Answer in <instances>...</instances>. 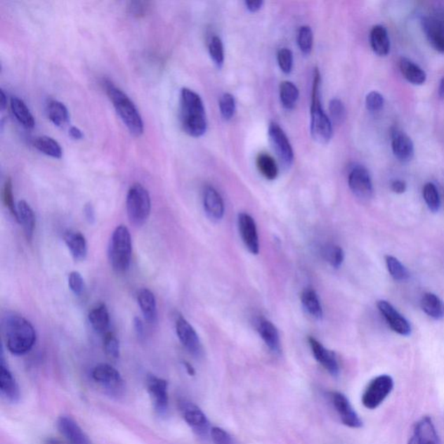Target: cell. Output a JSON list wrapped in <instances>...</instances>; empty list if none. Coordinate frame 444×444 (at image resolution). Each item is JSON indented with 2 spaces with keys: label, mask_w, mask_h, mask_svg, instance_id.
I'll use <instances>...</instances> for the list:
<instances>
[{
  "label": "cell",
  "mask_w": 444,
  "mask_h": 444,
  "mask_svg": "<svg viewBox=\"0 0 444 444\" xmlns=\"http://www.w3.org/2000/svg\"><path fill=\"white\" fill-rule=\"evenodd\" d=\"M180 121L184 132L192 138H201L208 129L204 103L199 94L188 88L181 91Z\"/></svg>",
  "instance_id": "6da1fadb"
},
{
  "label": "cell",
  "mask_w": 444,
  "mask_h": 444,
  "mask_svg": "<svg viewBox=\"0 0 444 444\" xmlns=\"http://www.w3.org/2000/svg\"><path fill=\"white\" fill-rule=\"evenodd\" d=\"M6 347L11 353L25 355L34 346L37 334L34 327L25 318L16 313H7L2 320Z\"/></svg>",
  "instance_id": "7a4b0ae2"
},
{
  "label": "cell",
  "mask_w": 444,
  "mask_h": 444,
  "mask_svg": "<svg viewBox=\"0 0 444 444\" xmlns=\"http://www.w3.org/2000/svg\"><path fill=\"white\" fill-rule=\"evenodd\" d=\"M102 85L129 133L134 136H142L144 131L143 120L134 102L112 81L103 79Z\"/></svg>",
  "instance_id": "3957f363"
},
{
  "label": "cell",
  "mask_w": 444,
  "mask_h": 444,
  "mask_svg": "<svg viewBox=\"0 0 444 444\" xmlns=\"http://www.w3.org/2000/svg\"><path fill=\"white\" fill-rule=\"evenodd\" d=\"M321 76L319 69H314L312 105H311V135L315 142L327 144L330 142L333 129L330 117L322 108L320 100Z\"/></svg>",
  "instance_id": "277c9868"
},
{
  "label": "cell",
  "mask_w": 444,
  "mask_h": 444,
  "mask_svg": "<svg viewBox=\"0 0 444 444\" xmlns=\"http://www.w3.org/2000/svg\"><path fill=\"white\" fill-rule=\"evenodd\" d=\"M132 242L131 232L124 225L118 226L111 235L109 259L111 266L117 273H125L131 266Z\"/></svg>",
  "instance_id": "5b68a950"
},
{
  "label": "cell",
  "mask_w": 444,
  "mask_h": 444,
  "mask_svg": "<svg viewBox=\"0 0 444 444\" xmlns=\"http://www.w3.org/2000/svg\"><path fill=\"white\" fill-rule=\"evenodd\" d=\"M126 209L129 221L135 226H143L149 219L151 199L149 191L142 184H133L128 191Z\"/></svg>",
  "instance_id": "8992f818"
},
{
  "label": "cell",
  "mask_w": 444,
  "mask_h": 444,
  "mask_svg": "<svg viewBox=\"0 0 444 444\" xmlns=\"http://www.w3.org/2000/svg\"><path fill=\"white\" fill-rule=\"evenodd\" d=\"M91 375L95 382L111 397L119 398L124 395L126 387L123 377L112 365L99 364L95 366Z\"/></svg>",
  "instance_id": "52a82bcc"
},
{
  "label": "cell",
  "mask_w": 444,
  "mask_h": 444,
  "mask_svg": "<svg viewBox=\"0 0 444 444\" xmlns=\"http://www.w3.org/2000/svg\"><path fill=\"white\" fill-rule=\"evenodd\" d=\"M394 382L388 375L375 377L366 387L362 396L363 405L369 410H375L382 403L393 390Z\"/></svg>",
  "instance_id": "ba28073f"
},
{
  "label": "cell",
  "mask_w": 444,
  "mask_h": 444,
  "mask_svg": "<svg viewBox=\"0 0 444 444\" xmlns=\"http://www.w3.org/2000/svg\"><path fill=\"white\" fill-rule=\"evenodd\" d=\"M268 136L280 164L284 169H290L294 162V153L283 129L275 122H272L269 124Z\"/></svg>",
  "instance_id": "9c48e42d"
},
{
  "label": "cell",
  "mask_w": 444,
  "mask_h": 444,
  "mask_svg": "<svg viewBox=\"0 0 444 444\" xmlns=\"http://www.w3.org/2000/svg\"><path fill=\"white\" fill-rule=\"evenodd\" d=\"M147 390L153 403L155 412L159 416L164 417L169 410L168 382L161 377L149 374L146 379Z\"/></svg>",
  "instance_id": "30bf717a"
},
{
  "label": "cell",
  "mask_w": 444,
  "mask_h": 444,
  "mask_svg": "<svg viewBox=\"0 0 444 444\" xmlns=\"http://www.w3.org/2000/svg\"><path fill=\"white\" fill-rule=\"evenodd\" d=\"M180 410L183 419L196 435L206 438L209 434L211 429L208 418L197 405L183 401L180 403Z\"/></svg>",
  "instance_id": "8fae6325"
},
{
  "label": "cell",
  "mask_w": 444,
  "mask_h": 444,
  "mask_svg": "<svg viewBox=\"0 0 444 444\" xmlns=\"http://www.w3.org/2000/svg\"><path fill=\"white\" fill-rule=\"evenodd\" d=\"M348 184L353 194L361 201L372 197L373 186L371 176L364 166H355L348 177Z\"/></svg>",
  "instance_id": "7c38bea8"
},
{
  "label": "cell",
  "mask_w": 444,
  "mask_h": 444,
  "mask_svg": "<svg viewBox=\"0 0 444 444\" xmlns=\"http://www.w3.org/2000/svg\"><path fill=\"white\" fill-rule=\"evenodd\" d=\"M176 329L181 343L188 353L199 357L202 354V346L195 328L183 317L180 316L176 320Z\"/></svg>",
  "instance_id": "4fadbf2b"
},
{
  "label": "cell",
  "mask_w": 444,
  "mask_h": 444,
  "mask_svg": "<svg viewBox=\"0 0 444 444\" xmlns=\"http://www.w3.org/2000/svg\"><path fill=\"white\" fill-rule=\"evenodd\" d=\"M332 402L337 412H338L342 423L346 426L358 429L363 426V422L355 412L351 403L345 395L334 391L331 393Z\"/></svg>",
  "instance_id": "5bb4252c"
},
{
  "label": "cell",
  "mask_w": 444,
  "mask_h": 444,
  "mask_svg": "<svg viewBox=\"0 0 444 444\" xmlns=\"http://www.w3.org/2000/svg\"><path fill=\"white\" fill-rule=\"evenodd\" d=\"M377 308L383 314L384 319L390 325L391 330L402 336H409L412 332V327L409 321L402 314L399 313L393 306L386 301H377Z\"/></svg>",
  "instance_id": "9a60e30c"
},
{
  "label": "cell",
  "mask_w": 444,
  "mask_h": 444,
  "mask_svg": "<svg viewBox=\"0 0 444 444\" xmlns=\"http://www.w3.org/2000/svg\"><path fill=\"white\" fill-rule=\"evenodd\" d=\"M238 226L240 236L247 249L251 254H258L260 252V242H259L256 223L254 218L249 214H240Z\"/></svg>",
  "instance_id": "2e32d148"
},
{
  "label": "cell",
  "mask_w": 444,
  "mask_h": 444,
  "mask_svg": "<svg viewBox=\"0 0 444 444\" xmlns=\"http://www.w3.org/2000/svg\"><path fill=\"white\" fill-rule=\"evenodd\" d=\"M408 444H441L431 417H424L417 422Z\"/></svg>",
  "instance_id": "e0dca14e"
},
{
  "label": "cell",
  "mask_w": 444,
  "mask_h": 444,
  "mask_svg": "<svg viewBox=\"0 0 444 444\" xmlns=\"http://www.w3.org/2000/svg\"><path fill=\"white\" fill-rule=\"evenodd\" d=\"M308 342L315 360L319 362L332 376H339L340 368L335 353L327 349L321 343L318 341L317 339L312 338V337H310L308 339Z\"/></svg>",
  "instance_id": "ac0fdd59"
},
{
  "label": "cell",
  "mask_w": 444,
  "mask_h": 444,
  "mask_svg": "<svg viewBox=\"0 0 444 444\" xmlns=\"http://www.w3.org/2000/svg\"><path fill=\"white\" fill-rule=\"evenodd\" d=\"M0 391L4 398L10 403H16L20 400V386L4 360L3 355L0 362Z\"/></svg>",
  "instance_id": "d6986e66"
},
{
  "label": "cell",
  "mask_w": 444,
  "mask_h": 444,
  "mask_svg": "<svg viewBox=\"0 0 444 444\" xmlns=\"http://www.w3.org/2000/svg\"><path fill=\"white\" fill-rule=\"evenodd\" d=\"M58 431L70 444H92L88 436L77 424V422L68 416H62L58 420Z\"/></svg>",
  "instance_id": "ffe728a7"
},
{
  "label": "cell",
  "mask_w": 444,
  "mask_h": 444,
  "mask_svg": "<svg viewBox=\"0 0 444 444\" xmlns=\"http://www.w3.org/2000/svg\"><path fill=\"white\" fill-rule=\"evenodd\" d=\"M203 206L211 221H219L223 218L225 207L221 195L212 186L205 188L203 192Z\"/></svg>",
  "instance_id": "44dd1931"
},
{
  "label": "cell",
  "mask_w": 444,
  "mask_h": 444,
  "mask_svg": "<svg viewBox=\"0 0 444 444\" xmlns=\"http://www.w3.org/2000/svg\"><path fill=\"white\" fill-rule=\"evenodd\" d=\"M428 41L438 53H444V23L436 18L426 17L422 20Z\"/></svg>",
  "instance_id": "7402d4cb"
},
{
  "label": "cell",
  "mask_w": 444,
  "mask_h": 444,
  "mask_svg": "<svg viewBox=\"0 0 444 444\" xmlns=\"http://www.w3.org/2000/svg\"><path fill=\"white\" fill-rule=\"evenodd\" d=\"M391 149L395 157L403 162L412 161L415 152L412 139L398 129L392 133Z\"/></svg>",
  "instance_id": "603a6c76"
},
{
  "label": "cell",
  "mask_w": 444,
  "mask_h": 444,
  "mask_svg": "<svg viewBox=\"0 0 444 444\" xmlns=\"http://www.w3.org/2000/svg\"><path fill=\"white\" fill-rule=\"evenodd\" d=\"M64 240L74 260L77 261L85 260L87 256L88 247L86 239L82 233L73 230L65 231Z\"/></svg>",
  "instance_id": "cb8c5ba5"
},
{
  "label": "cell",
  "mask_w": 444,
  "mask_h": 444,
  "mask_svg": "<svg viewBox=\"0 0 444 444\" xmlns=\"http://www.w3.org/2000/svg\"><path fill=\"white\" fill-rule=\"evenodd\" d=\"M257 331L269 349L273 353H279L280 340L279 332H278L275 325L271 321L262 319L258 321Z\"/></svg>",
  "instance_id": "d4e9b609"
},
{
  "label": "cell",
  "mask_w": 444,
  "mask_h": 444,
  "mask_svg": "<svg viewBox=\"0 0 444 444\" xmlns=\"http://www.w3.org/2000/svg\"><path fill=\"white\" fill-rule=\"evenodd\" d=\"M138 302L144 319L149 323H155L157 320V305L153 292L143 288L138 292Z\"/></svg>",
  "instance_id": "484cf974"
},
{
  "label": "cell",
  "mask_w": 444,
  "mask_h": 444,
  "mask_svg": "<svg viewBox=\"0 0 444 444\" xmlns=\"http://www.w3.org/2000/svg\"><path fill=\"white\" fill-rule=\"evenodd\" d=\"M370 42L373 51L380 57H386L390 53L391 42L386 27L376 25L370 34Z\"/></svg>",
  "instance_id": "4316f807"
},
{
  "label": "cell",
  "mask_w": 444,
  "mask_h": 444,
  "mask_svg": "<svg viewBox=\"0 0 444 444\" xmlns=\"http://www.w3.org/2000/svg\"><path fill=\"white\" fill-rule=\"evenodd\" d=\"M17 209L18 216V222L23 227L27 239L32 240L33 234H34L36 224L34 212H33L31 206L25 201L18 202Z\"/></svg>",
  "instance_id": "83f0119b"
},
{
  "label": "cell",
  "mask_w": 444,
  "mask_h": 444,
  "mask_svg": "<svg viewBox=\"0 0 444 444\" xmlns=\"http://www.w3.org/2000/svg\"><path fill=\"white\" fill-rule=\"evenodd\" d=\"M399 68H400L403 76L410 84L422 85L426 82V73L410 59L402 58L399 62Z\"/></svg>",
  "instance_id": "f1b7e54d"
},
{
  "label": "cell",
  "mask_w": 444,
  "mask_h": 444,
  "mask_svg": "<svg viewBox=\"0 0 444 444\" xmlns=\"http://www.w3.org/2000/svg\"><path fill=\"white\" fill-rule=\"evenodd\" d=\"M11 109L18 123L25 128L31 129L35 127V118L23 100L18 97L11 98Z\"/></svg>",
  "instance_id": "f546056e"
},
{
  "label": "cell",
  "mask_w": 444,
  "mask_h": 444,
  "mask_svg": "<svg viewBox=\"0 0 444 444\" xmlns=\"http://www.w3.org/2000/svg\"><path fill=\"white\" fill-rule=\"evenodd\" d=\"M89 321L92 328L98 333L105 334L110 327V313L105 304L95 306L89 313Z\"/></svg>",
  "instance_id": "4dcf8cb0"
},
{
  "label": "cell",
  "mask_w": 444,
  "mask_h": 444,
  "mask_svg": "<svg viewBox=\"0 0 444 444\" xmlns=\"http://www.w3.org/2000/svg\"><path fill=\"white\" fill-rule=\"evenodd\" d=\"M424 312L432 319L439 320L444 317V304L441 299L432 292L424 294L421 301Z\"/></svg>",
  "instance_id": "1f68e13d"
},
{
  "label": "cell",
  "mask_w": 444,
  "mask_h": 444,
  "mask_svg": "<svg viewBox=\"0 0 444 444\" xmlns=\"http://www.w3.org/2000/svg\"><path fill=\"white\" fill-rule=\"evenodd\" d=\"M48 117L58 128H65L70 120L67 107L58 100H51L47 105Z\"/></svg>",
  "instance_id": "d6a6232c"
},
{
  "label": "cell",
  "mask_w": 444,
  "mask_h": 444,
  "mask_svg": "<svg viewBox=\"0 0 444 444\" xmlns=\"http://www.w3.org/2000/svg\"><path fill=\"white\" fill-rule=\"evenodd\" d=\"M301 303L306 312L315 320H321L323 317V309L320 304L319 296L312 288H307L301 294Z\"/></svg>",
  "instance_id": "836d02e7"
},
{
  "label": "cell",
  "mask_w": 444,
  "mask_h": 444,
  "mask_svg": "<svg viewBox=\"0 0 444 444\" xmlns=\"http://www.w3.org/2000/svg\"><path fill=\"white\" fill-rule=\"evenodd\" d=\"M34 147L48 157L55 159H61L63 157V150L57 141L50 136H38L34 140Z\"/></svg>",
  "instance_id": "e575fe53"
},
{
  "label": "cell",
  "mask_w": 444,
  "mask_h": 444,
  "mask_svg": "<svg viewBox=\"0 0 444 444\" xmlns=\"http://www.w3.org/2000/svg\"><path fill=\"white\" fill-rule=\"evenodd\" d=\"M299 89L290 81H284L280 86V102L285 109L292 110L298 102Z\"/></svg>",
  "instance_id": "d590c367"
},
{
  "label": "cell",
  "mask_w": 444,
  "mask_h": 444,
  "mask_svg": "<svg viewBox=\"0 0 444 444\" xmlns=\"http://www.w3.org/2000/svg\"><path fill=\"white\" fill-rule=\"evenodd\" d=\"M256 165L259 171L266 180H275L279 175V168H278L276 162L268 154L261 153L259 155L256 159Z\"/></svg>",
  "instance_id": "8d00e7d4"
},
{
  "label": "cell",
  "mask_w": 444,
  "mask_h": 444,
  "mask_svg": "<svg viewBox=\"0 0 444 444\" xmlns=\"http://www.w3.org/2000/svg\"><path fill=\"white\" fill-rule=\"evenodd\" d=\"M322 254H323L325 261H327L334 268H339L345 260V254H344L341 247L333 245V244H328V245L325 246Z\"/></svg>",
  "instance_id": "74e56055"
},
{
  "label": "cell",
  "mask_w": 444,
  "mask_h": 444,
  "mask_svg": "<svg viewBox=\"0 0 444 444\" xmlns=\"http://www.w3.org/2000/svg\"><path fill=\"white\" fill-rule=\"evenodd\" d=\"M386 262L388 273L395 280L405 281L410 278L408 270L397 258L387 255Z\"/></svg>",
  "instance_id": "f35d334b"
},
{
  "label": "cell",
  "mask_w": 444,
  "mask_h": 444,
  "mask_svg": "<svg viewBox=\"0 0 444 444\" xmlns=\"http://www.w3.org/2000/svg\"><path fill=\"white\" fill-rule=\"evenodd\" d=\"M209 51L214 65L221 69L224 64L225 53L223 43L220 37L214 36L209 44Z\"/></svg>",
  "instance_id": "ab89813d"
},
{
  "label": "cell",
  "mask_w": 444,
  "mask_h": 444,
  "mask_svg": "<svg viewBox=\"0 0 444 444\" xmlns=\"http://www.w3.org/2000/svg\"><path fill=\"white\" fill-rule=\"evenodd\" d=\"M423 195L428 208L430 209L433 213L438 212L440 207H441V200H440L438 190L435 185L431 183L425 184Z\"/></svg>",
  "instance_id": "60d3db41"
},
{
  "label": "cell",
  "mask_w": 444,
  "mask_h": 444,
  "mask_svg": "<svg viewBox=\"0 0 444 444\" xmlns=\"http://www.w3.org/2000/svg\"><path fill=\"white\" fill-rule=\"evenodd\" d=\"M329 111H330L332 124L340 125L345 122L346 110L341 100L339 98L332 99L330 103H329Z\"/></svg>",
  "instance_id": "b9f144b4"
},
{
  "label": "cell",
  "mask_w": 444,
  "mask_h": 444,
  "mask_svg": "<svg viewBox=\"0 0 444 444\" xmlns=\"http://www.w3.org/2000/svg\"><path fill=\"white\" fill-rule=\"evenodd\" d=\"M298 44L301 53L309 55L313 46V33L311 27L304 25L299 30Z\"/></svg>",
  "instance_id": "7bdbcfd3"
},
{
  "label": "cell",
  "mask_w": 444,
  "mask_h": 444,
  "mask_svg": "<svg viewBox=\"0 0 444 444\" xmlns=\"http://www.w3.org/2000/svg\"><path fill=\"white\" fill-rule=\"evenodd\" d=\"M103 349L107 356L112 360H117L120 357L119 340L113 332H106L103 338Z\"/></svg>",
  "instance_id": "ee69618b"
},
{
  "label": "cell",
  "mask_w": 444,
  "mask_h": 444,
  "mask_svg": "<svg viewBox=\"0 0 444 444\" xmlns=\"http://www.w3.org/2000/svg\"><path fill=\"white\" fill-rule=\"evenodd\" d=\"M220 110L222 117L229 121L234 117L236 111V102L234 96L230 93H224L221 96L219 102Z\"/></svg>",
  "instance_id": "f6af8a7d"
},
{
  "label": "cell",
  "mask_w": 444,
  "mask_h": 444,
  "mask_svg": "<svg viewBox=\"0 0 444 444\" xmlns=\"http://www.w3.org/2000/svg\"><path fill=\"white\" fill-rule=\"evenodd\" d=\"M3 202L5 205L12 214V216L15 218V220L18 221V209L17 206L15 205L13 192V181L11 178H7L3 188Z\"/></svg>",
  "instance_id": "bcb514c9"
},
{
  "label": "cell",
  "mask_w": 444,
  "mask_h": 444,
  "mask_svg": "<svg viewBox=\"0 0 444 444\" xmlns=\"http://www.w3.org/2000/svg\"><path fill=\"white\" fill-rule=\"evenodd\" d=\"M278 64L285 74H289L294 67V54L290 49L282 48L277 54Z\"/></svg>",
  "instance_id": "7dc6e473"
},
{
  "label": "cell",
  "mask_w": 444,
  "mask_h": 444,
  "mask_svg": "<svg viewBox=\"0 0 444 444\" xmlns=\"http://www.w3.org/2000/svg\"><path fill=\"white\" fill-rule=\"evenodd\" d=\"M151 9V2L149 1H129L128 3V13L132 17L140 18L145 17Z\"/></svg>",
  "instance_id": "c3c4849f"
},
{
  "label": "cell",
  "mask_w": 444,
  "mask_h": 444,
  "mask_svg": "<svg viewBox=\"0 0 444 444\" xmlns=\"http://www.w3.org/2000/svg\"><path fill=\"white\" fill-rule=\"evenodd\" d=\"M384 99L382 95L377 91H372L366 96L365 105L370 112H377L383 109Z\"/></svg>",
  "instance_id": "681fc988"
},
{
  "label": "cell",
  "mask_w": 444,
  "mask_h": 444,
  "mask_svg": "<svg viewBox=\"0 0 444 444\" xmlns=\"http://www.w3.org/2000/svg\"><path fill=\"white\" fill-rule=\"evenodd\" d=\"M70 289L72 291L74 294L79 296L83 294L84 290V280L80 273L73 271L70 273L68 279Z\"/></svg>",
  "instance_id": "f907efd6"
},
{
  "label": "cell",
  "mask_w": 444,
  "mask_h": 444,
  "mask_svg": "<svg viewBox=\"0 0 444 444\" xmlns=\"http://www.w3.org/2000/svg\"><path fill=\"white\" fill-rule=\"evenodd\" d=\"M214 444H235L228 432L220 427H213L210 431Z\"/></svg>",
  "instance_id": "816d5d0a"
},
{
  "label": "cell",
  "mask_w": 444,
  "mask_h": 444,
  "mask_svg": "<svg viewBox=\"0 0 444 444\" xmlns=\"http://www.w3.org/2000/svg\"><path fill=\"white\" fill-rule=\"evenodd\" d=\"M85 219L90 224H94L96 221V213L93 205L91 202L86 203L84 208Z\"/></svg>",
  "instance_id": "f5cc1de1"
},
{
  "label": "cell",
  "mask_w": 444,
  "mask_h": 444,
  "mask_svg": "<svg viewBox=\"0 0 444 444\" xmlns=\"http://www.w3.org/2000/svg\"><path fill=\"white\" fill-rule=\"evenodd\" d=\"M263 4L264 2L262 1V0H247V1L245 2L247 9L253 13L260 11Z\"/></svg>",
  "instance_id": "db71d44e"
},
{
  "label": "cell",
  "mask_w": 444,
  "mask_h": 444,
  "mask_svg": "<svg viewBox=\"0 0 444 444\" xmlns=\"http://www.w3.org/2000/svg\"><path fill=\"white\" fill-rule=\"evenodd\" d=\"M391 190L396 194H403L406 191L407 185L405 181L396 180L391 183Z\"/></svg>",
  "instance_id": "11a10c76"
},
{
  "label": "cell",
  "mask_w": 444,
  "mask_h": 444,
  "mask_svg": "<svg viewBox=\"0 0 444 444\" xmlns=\"http://www.w3.org/2000/svg\"><path fill=\"white\" fill-rule=\"evenodd\" d=\"M134 328L136 335L138 336V338H143L144 325L142 320H141L138 317H136L134 319Z\"/></svg>",
  "instance_id": "9f6ffc18"
},
{
  "label": "cell",
  "mask_w": 444,
  "mask_h": 444,
  "mask_svg": "<svg viewBox=\"0 0 444 444\" xmlns=\"http://www.w3.org/2000/svg\"><path fill=\"white\" fill-rule=\"evenodd\" d=\"M69 132L70 136H72L73 139L81 140L84 138L82 131H81L80 129L76 127V126H72V127H70Z\"/></svg>",
  "instance_id": "6f0895ef"
},
{
  "label": "cell",
  "mask_w": 444,
  "mask_h": 444,
  "mask_svg": "<svg viewBox=\"0 0 444 444\" xmlns=\"http://www.w3.org/2000/svg\"><path fill=\"white\" fill-rule=\"evenodd\" d=\"M0 106H1L2 110H5L7 106V96L3 90L0 91Z\"/></svg>",
  "instance_id": "680465c9"
},
{
  "label": "cell",
  "mask_w": 444,
  "mask_h": 444,
  "mask_svg": "<svg viewBox=\"0 0 444 444\" xmlns=\"http://www.w3.org/2000/svg\"><path fill=\"white\" fill-rule=\"evenodd\" d=\"M185 368H186L188 374L190 376H194L195 374V369L193 366H192L190 363L184 362L183 363Z\"/></svg>",
  "instance_id": "91938a15"
},
{
  "label": "cell",
  "mask_w": 444,
  "mask_h": 444,
  "mask_svg": "<svg viewBox=\"0 0 444 444\" xmlns=\"http://www.w3.org/2000/svg\"><path fill=\"white\" fill-rule=\"evenodd\" d=\"M438 95L440 98H444V77H443L441 82H440Z\"/></svg>",
  "instance_id": "94428289"
}]
</instances>
